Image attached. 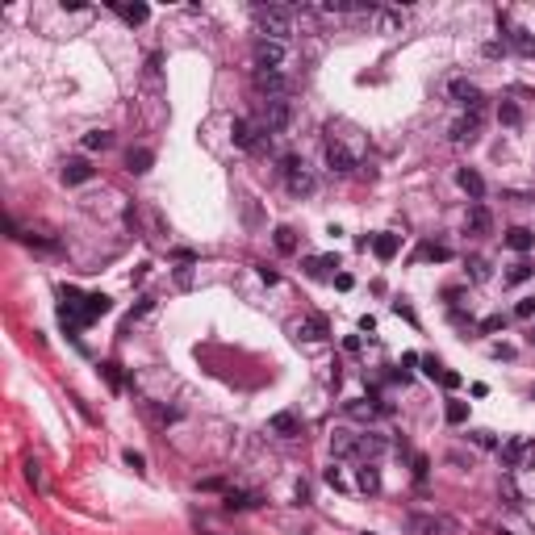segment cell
I'll return each mask as SVG.
<instances>
[{
    "label": "cell",
    "mask_w": 535,
    "mask_h": 535,
    "mask_svg": "<svg viewBox=\"0 0 535 535\" xmlns=\"http://www.w3.org/2000/svg\"><path fill=\"white\" fill-rule=\"evenodd\" d=\"M251 21H255L259 38H272V42H285V38L293 34V13L281 9V5H259V9L251 13Z\"/></svg>",
    "instance_id": "1"
},
{
    "label": "cell",
    "mask_w": 535,
    "mask_h": 535,
    "mask_svg": "<svg viewBox=\"0 0 535 535\" xmlns=\"http://www.w3.org/2000/svg\"><path fill=\"white\" fill-rule=\"evenodd\" d=\"M289 122H293V100L285 96V100H259V109H255V126H259V134H281V130H289Z\"/></svg>",
    "instance_id": "2"
},
{
    "label": "cell",
    "mask_w": 535,
    "mask_h": 535,
    "mask_svg": "<svg viewBox=\"0 0 535 535\" xmlns=\"http://www.w3.org/2000/svg\"><path fill=\"white\" fill-rule=\"evenodd\" d=\"M327 168L335 176H351L360 168V146H347L343 134H335L331 126H327Z\"/></svg>",
    "instance_id": "3"
},
{
    "label": "cell",
    "mask_w": 535,
    "mask_h": 535,
    "mask_svg": "<svg viewBox=\"0 0 535 535\" xmlns=\"http://www.w3.org/2000/svg\"><path fill=\"white\" fill-rule=\"evenodd\" d=\"M251 63H255V72H281L289 63V46L272 42V38H255L251 42Z\"/></svg>",
    "instance_id": "4"
},
{
    "label": "cell",
    "mask_w": 535,
    "mask_h": 535,
    "mask_svg": "<svg viewBox=\"0 0 535 535\" xmlns=\"http://www.w3.org/2000/svg\"><path fill=\"white\" fill-rule=\"evenodd\" d=\"M281 172H285V188L293 193V197H309L314 188H318V180H314V172L301 164L297 155H285L281 159Z\"/></svg>",
    "instance_id": "5"
},
{
    "label": "cell",
    "mask_w": 535,
    "mask_h": 535,
    "mask_svg": "<svg viewBox=\"0 0 535 535\" xmlns=\"http://www.w3.org/2000/svg\"><path fill=\"white\" fill-rule=\"evenodd\" d=\"M251 88L259 92V100H285L293 84H289L285 72H255V76H251Z\"/></svg>",
    "instance_id": "6"
},
{
    "label": "cell",
    "mask_w": 535,
    "mask_h": 535,
    "mask_svg": "<svg viewBox=\"0 0 535 535\" xmlns=\"http://www.w3.org/2000/svg\"><path fill=\"white\" fill-rule=\"evenodd\" d=\"M406 531L410 535H456V518H448V514H410Z\"/></svg>",
    "instance_id": "7"
},
{
    "label": "cell",
    "mask_w": 535,
    "mask_h": 535,
    "mask_svg": "<svg viewBox=\"0 0 535 535\" xmlns=\"http://www.w3.org/2000/svg\"><path fill=\"white\" fill-rule=\"evenodd\" d=\"M230 138H234L239 151H263L268 142H272L268 134H259V126L247 122V118H234V122H230Z\"/></svg>",
    "instance_id": "8"
},
{
    "label": "cell",
    "mask_w": 535,
    "mask_h": 535,
    "mask_svg": "<svg viewBox=\"0 0 535 535\" xmlns=\"http://www.w3.org/2000/svg\"><path fill=\"white\" fill-rule=\"evenodd\" d=\"M293 335H297V339H305V343H323V339L331 335V323H327V314H305L301 323L293 327Z\"/></svg>",
    "instance_id": "9"
},
{
    "label": "cell",
    "mask_w": 535,
    "mask_h": 535,
    "mask_svg": "<svg viewBox=\"0 0 535 535\" xmlns=\"http://www.w3.org/2000/svg\"><path fill=\"white\" fill-rule=\"evenodd\" d=\"M268 431H272L276 439H297V435H301V414H297V410L272 414V418H268Z\"/></svg>",
    "instance_id": "10"
},
{
    "label": "cell",
    "mask_w": 535,
    "mask_h": 535,
    "mask_svg": "<svg viewBox=\"0 0 535 535\" xmlns=\"http://www.w3.org/2000/svg\"><path fill=\"white\" fill-rule=\"evenodd\" d=\"M527 452H531V439H527V435H514V439L498 444V460H502V468H518Z\"/></svg>",
    "instance_id": "11"
},
{
    "label": "cell",
    "mask_w": 535,
    "mask_h": 535,
    "mask_svg": "<svg viewBox=\"0 0 535 535\" xmlns=\"http://www.w3.org/2000/svg\"><path fill=\"white\" fill-rule=\"evenodd\" d=\"M464 226H468V234H490V226H494V213H490V205H485V201H472V205H468V218H464Z\"/></svg>",
    "instance_id": "12"
},
{
    "label": "cell",
    "mask_w": 535,
    "mask_h": 535,
    "mask_svg": "<svg viewBox=\"0 0 535 535\" xmlns=\"http://www.w3.org/2000/svg\"><path fill=\"white\" fill-rule=\"evenodd\" d=\"M59 176H63V184H88V180L96 176V168L88 164V159H67Z\"/></svg>",
    "instance_id": "13"
},
{
    "label": "cell",
    "mask_w": 535,
    "mask_h": 535,
    "mask_svg": "<svg viewBox=\"0 0 535 535\" xmlns=\"http://www.w3.org/2000/svg\"><path fill=\"white\" fill-rule=\"evenodd\" d=\"M368 21H372V30H377V34H402V25H406V17H402L397 9H377Z\"/></svg>",
    "instance_id": "14"
},
{
    "label": "cell",
    "mask_w": 535,
    "mask_h": 535,
    "mask_svg": "<svg viewBox=\"0 0 535 535\" xmlns=\"http://www.w3.org/2000/svg\"><path fill=\"white\" fill-rule=\"evenodd\" d=\"M448 96H452V100H460V105H468V109H472V105H481V88H477L472 80H464V76L448 84Z\"/></svg>",
    "instance_id": "15"
},
{
    "label": "cell",
    "mask_w": 535,
    "mask_h": 535,
    "mask_svg": "<svg viewBox=\"0 0 535 535\" xmlns=\"http://www.w3.org/2000/svg\"><path fill=\"white\" fill-rule=\"evenodd\" d=\"M456 184H460L472 201H481V197H485V176H481L477 168H460V172H456Z\"/></svg>",
    "instance_id": "16"
},
{
    "label": "cell",
    "mask_w": 535,
    "mask_h": 535,
    "mask_svg": "<svg viewBox=\"0 0 535 535\" xmlns=\"http://www.w3.org/2000/svg\"><path fill=\"white\" fill-rule=\"evenodd\" d=\"M506 42L518 50L523 59H535V34H531V30H523V25H510V30H506Z\"/></svg>",
    "instance_id": "17"
},
{
    "label": "cell",
    "mask_w": 535,
    "mask_h": 535,
    "mask_svg": "<svg viewBox=\"0 0 535 535\" xmlns=\"http://www.w3.org/2000/svg\"><path fill=\"white\" fill-rule=\"evenodd\" d=\"M335 268H339V255H314V259H305V272H309L314 281L335 276Z\"/></svg>",
    "instance_id": "18"
},
{
    "label": "cell",
    "mask_w": 535,
    "mask_h": 535,
    "mask_svg": "<svg viewBox=\"0 0 535 535\" xmlns=\"http://www.w3.org/2000/svg\"><path fill=\"white\" fill-rule=\"evenodd\" d=\"M151 164H155V155H151L146 146H130V151H126V172L146 176V172H151Z\"/></svg>",
    "instance_id": "19"
},
{
    "label": "cell",
    "mask_w": 535,
    "mask_h": 535,
    "mask_svg": "<svg viewBox=\"0 0 535 535\" xmlns=\"http://www.w3.org/2000/svg\"><path fill=\"white\" fill-rule=\"evenodd\" d=\"M372 251H377V259H393L397 251H402V239L397 234H389V230H381V234H372Z\"/></svg>",
    "instance_id": "20"
},
{
    "label": "cell",
    "mask_w": 535,
    "mask_h": 535,
    "mask_svg": "<svg viewBox=\"0 0 535 535\" xmlns=\"http://www.w3.org/2000/svg\"><path fill=\"white\" fill-rule=\"evenodd\" d=\"M230 514H239V510H255L259 506V494H247V490H226V502H222Z\"/></svg>",
    "instance_id": "21"
},
{
    "label": "cell",
    "mask_w": 535,
    "mask_h": 535,
    "mask_svg": "<svg viewBox=\"0 0 535 535\" xmlns=\"http://www.w3.org/2000/svg\"><path fill=\"white\" fill-rule=\"evenodd\" d=\"M113 13H118L126 25H142V21L151 17V9H146V5H126V0H113Z\"/></svg>",
    "instance_id": "22"
},
{
    "label": "cell",
    "mask_w": 535,
    "mask_h": 535,
    "mask_svg": "<svg viewBox=\"0 0 535 535\" xmlns=\"http://www.w3.org/2000/svg\"><path fill=\"white\" fill-rule=\"evenodd\" d=\"M109 309H113V301L105 297V293H88V301H84V327L92 323V318H105Z\"/></svg>",
    "instance_id": "23"
},
{
    "label": "cell",
    "mask_w": 535,
    "mask_h": 535,
    "mask_svg": "<svg viewBox=\"0 0 535 535\" xmlns=\"http://www.w3.org/2000/svg\"><path fill=\"white\" fill-rule=\"evenodd\" d=\"M506 247H510V251H531V247H535V234H531L527 226H510V230H506Z\"/></svg>",
    "instance_id": "24"
},
{
    "label": "cell",
    "mask_w": 535,
    "mask_h": 535,
    "mask_svg": "<svg viewBox=\"0 0 535 535\" xmlns=\"http://www.w3.org/2000/svg\"><path fill=\"white\" fill-rule=\"evenodd\" d=\"M381 452H385V435H377V431H364V435H360L356 456H381Z\"/></svg>",
    "instance_id": "25"
},
{
    "label": "cell",
    "mask_w": 535,
    "mask_h": 535,
    "mask_svg": "<svg viewBox=\"0 0 535 535\" xmlns=\"http://www.w3.org/2000/svg\"><path fill=\"white\" fill-rule=\"evenodd\" d=\"M272 243H276L281 255H293V251H297V230H293V226H276V230H272Z\"/></svg>",
    "instance_id": "26"
},
{
    "label": "cell",
    "mask_w": 535,
    "mask_h": 535,
    "mask_svg": "<svg viewBox=\"0 0 535 535\" xmlns=\"http://www.w3.org/2000/svg\"><path fill=\"white\" fill-rule=\"evenodd\" d=\"M331 448H335V456H356V448H360V435H351V431H335Z\"/></svg>",
    "instance_id": "27"
},
{
    "label": "cell",
    "mask_w": 535,
    "mask_h": 535,
    "mask_svg": "<svg viewBox=\"0 0 535 535\" xmlns=\"http://www.w3.org/2000/svg\"><path fill=\"white\" fill-rule=\"evenodd\" d=\"M356 485H360L364 494H377V490H381V472L372 468V464H364V468H360V477H356Z\"/></svg>",
    "instance_id": "28"
},
{
    "label": "cell",
    "mask_w": 535,
    "mask_h": 535,
    "mask_svg": "<svg viewBox=\"0 0 535 535\" xmlns=\"http://www.w3.org/2000/svg\"><path fill=\"white\" fill-rule=\"evenodd\" d=\"M113 146V134L109 130H88L84 134V151H109Z\"/></svg>",
    "instance_id": "29"
},
{
    "label": "cell",
    "mask_w": 535,
    "mask_h": 535,
    "mask_svg": "<svg viewBox=\"0 0 535 535\" xmlns=\"http://www.w3.org/2000/svg\"><path fill=\"white\" fill-rule=\"evenodd\" d=\"M418 259H435V263H448V259H452V247H444V243H422V247H418Z\"/></svg>",
    "instance_id": "30"
},
{
    "label": "cell",
    "mask_w": 535,
    "mask_h": 535,
    "mask_svg": "<svg viewBox=\"0 0 535 535\" xmlns=\"http://www.w3.org/2000/svg\"><path fill=\"white\" fill-rule=\"evenodd\" d=\"M444 418H448L452 426H460V422H468V402H456V397H452V402L444 406Z\"/></svg>",
    "instance_id": "31"
},
{
    "label": "cell",
    "mask_w": 535,
    "mask_h": 535,
    "mask_svg": "<svg viewBox=\"0 0 535 535\" xmlns=\"http://www.w3.org/2000/svg\"><path fill=\"white\" fill-rule=\"evenodd\" d=\"M498 122H502V126H518V122H523V109H518L514 100H502V105H498Z\"/></svg>",
    "instance_id": "32"
},
{
    "label": "cell",
    "mask_w": 535,
    "mask_h": 535,
    "mask_svg": "<svg viewBox=\"0 0 535 535\" xmlns=\"http://www.w3.org/2000/svg\"><path fill=\"white\" fill-rule=\"evenodd\" d=\"M531 272H535L531 263H514L510 272H506V285H523V281H531Z\"/></svg>",
    "instance_id": "33"
},
{
    "label": "cell",
    "mask_w": 535,
    "mask_h": 535,
    "mask_svg": "<svg viewBox=\"0 0 535 535\" xmlns=\"http://www.w3.org/2000/svg\"><path fill=\"white\" fill-rule=\"evenodd\" d=\"M468 439H472L477 448H485V452H494V448H498V439H494V431H468Z\"/></svg>",
    "instance_id": "34"
},
{
    "label": "cell",
    "mask_w": 535,
    "mask_h": 535,
    "mask_svg": "<svg viewBox=\"0 0 535 535\" xmlns=\"http://www.w3.org/2000/svg\"><path fill=\"white\" fill-rule=\"evenodd\" d=\"M418 364H422V372H426V377H444V364H439L435 356H422Z\"/></svg>",
    "instance_id": "35"
},
{
    "label": "cell",
    "mask_w": 535,
    "mask_h": 535,
    "mask_svg": "<svg viewBox=\"0 0 535 535\" xmlns=\"http://www.w3.org/2000/svg\"><path fill=\"white\" fill-rule=\"evenodd\" d=\"M100 372H105V381H109L113 389H122L126 381H122V372H118V364H100Z\"/></svg>",
    "instance_id": "36"
},
{
    "label": "cell",
    "mask_w": 535,
    "mask_h": 535,
    "mask_svg": "<svg viewBox=\"0 0 535 535\" xmlns=\"http://www.w3.org/2000/svg\"><path fill=\"white\" fill-rule=\"evenodd\" d=\"M481 331H490V335H494V331H506V314H490L485 323H481Z\"/></svg>",
    "instance_id": "37"
},
{
    "label": "cell",
    "mask_w": 535,
    "mask_h": 535,
    "mask_svg": "<svg viewBox=\"0 0 535 535\" xmlns=\"http://www.w3.org/2000/svg\"><path fill=\"white\" fill-rule=\"evenodd\" d=\"M25 481H30L34 490L42 485V468H38V460H25Z\"/></svg>",
    "instance_id": "38"
},
{
    "label": "cell",
    "mask_w": 535,
    "mask_h": 535,
    "mask_svg": "<svg viewBox=\"0 0 535 535\" xmlns=\"http://www.w3.org/2000/svg\"><path fill=\"white\" fill-rule=\"evenodd\" d=\"M155 309V297H138V305L130 309V323H134V318H142V314H151Z\"/></svg>",
    "instance_id": "39"
},
{
    "label": "cell",
    "mask_w": 535,
    "mask_h": 535,
    "mask_svg": "<svg viewBox=\"0 0 535 535\" xmlns=\"http://www.w3.org/2000/svg\"><path fill=\"white\" fill-rule=\"evenodd\" d=\"M126 464H130L134 472H146V460H142V452H134V448H126Z\"/></svg>",
    "instance_id": "40"
},
{
    "label": "cell",
    "mask_w": 535,
    "mask_h": 535,
    "mask_svg": "<svg viewBox=\"0 0 535 535\" xmlns=\"http://www.w3.org/2000/svg\"><path fill=\"white\" fill-rule=\"evenodd\" d=\"M468 272H472V281H485L490 268H485V259H468Z\"/></svg>",
    "instance_id": "41"
},
{
    "label": "cell",
    "mask_w": 535,
    "mask_h": 535,
    "mask_svg": "<svg viewBox=\"0 0 535 535\" xmlns=\"http://www.w3.org/2000/svg\"><path fill=\"white\" fill-rule=\"evenodd\" d=\"M514 314H518V318H531V314H535V297H523V301L514 305Z\"/></svg>",
    "instance_id": "42"
},
{
    "label": "cell",
    "mask_w": 535,
    "mask_h": 535,
    "mask_svg": "<svg viewBox=\"0 0 535 535\" xmlns=\"http://www.w3.org/2000/svg\"><path fill=\"white\" fill-rule=\"evenodd\" d=\"M259 281H263V285H276L281 276H276V268H268V263H259Z\"/></svg>",
    "instance_id": "43"
},
{
    "label": "cell",
    "mask_w": 535,
    "mask_h": 535,
    "mask_svg": "<svg viewBox=\"0 0 535 535\" xmlns=\"http://www.w3.org/2000/svg\"><path fill=\"white\" fill-rule=\"evenodd\" d=\"M197 490H226V481H222V477H205Z\"/></svg>",
    "instance_id": "44"
},
{
    "label": "cell",
    "mask_w": 535,
    "mask_h": 535,
    "mask_svg": "<svg viewBox=\"0 0 535 535\" xmlns=\"http://www.w3.org/2000/svg\"><path fill=\"white\" fill-rule=\"evenodd\" d=\"M393 314H397V318H406V323H414V309H410L406 301H393Z\"/></svg>",
    "instance_id": "45"
},
{
    "label": "cell",
    "mask_w": 535,
    "mask_h": 535,
    "mask_svg": "<svg viewBox=\"0 0 535 535\" xmlns=\"http://www.w3.org/2000/svg\"><path fill=\"white\" fill-rule=\"evenodd\" d=\"M439 381H444V389H456V385H460V372H448V368H444Z\"/></svg>",
    "instance_id": "46"
},
{
    "label": "cell",
    "mask_w": 535,
    "mask_h": 535,
    "mask_svg": "<svg viewBox=\"0 0 535 535\" xmlns=\"http://www.w3.org/2000/svg\"><path fill=\"white\" fill-rule=\"evenodd\" d=\"M327 485H335V490H343V477H339V468H335V464L327 468Z\"/></svg>",
    "instance_id": "47"
},
{
    "label": "cell",
    "mask_w": 535,
    "mask_h": 535,
    "mask_svg": "<svg viewBox=\"0 0 535 535\" xmlns=\"http://www.w3.org/2000/svg\"><path fill=\"white\" fill-rule=\"evenodd\" d=\"M426 468H431V464H426V456H414V477H418V481L426 477Z\"/></svg>",
    "instance_id": "48"
},
{
    "label": "cell",
    "mask_w": 535,
    "mask_h": 535,
    "mask_svg": "<svg viewBox=\"0 0 535 535\" xmlns=\"http://www.w3.org/2000/svg\"><path fill=\"white\" fill-rule=\"evenodd\" d=\"M297 502H301V506L309 502V485H305V481H297Z\"/></svg>",
    "instance_id": "49"
},
{
    "label": "cell",
    "mask_w": 535,
    "mask_h": 535,
    "mask_svg": "<svg viewBox=\"0 0 535 535\" xmlns=\"http://www.w3.org/2000/svg\"><path fill=\"white\" fill-rule=\"evenodd\" d=\"M335 289H343V293H347V289H351V276H347V272H339V276H335Z\"/></svg>",
    "instance_id": "50"
},
{
    "label": "cell",
    "mask_w": 535,
    "mask_h": 535,
    "mask_svg": "<svg viewBox=\"0 0 535 535\" xmlns=\"http://www.w3.org/2000/svg\"><path fill=\"white\" fill-rule=\"evenodd\" d=\"M498 535H510V531H498Z\"/></svg>",
    "instance_id": "51"
},
{
    "label": "cell",
    "mask_w": 535,
    "mask_h": 535,
    "mask_svg": "<svg viewBox=\"0 0 535 535\" xmlns=\"http://www.w3.org/2000/svg\"><path fill=\"white\" fill-rule=\"evenodd\" d=\"M531 343H535V335H531Z\"/></svg>",
    "instance_id": "52"
},
{
    "label": "cell",
    "mask_w": 535,
    "mask_h": 535,
    "mask_svg": "<svg viewBox=\"0 0 535 535\" xmlns=\"http://www.w3.org/2000/svg\"><path fill=\"white\" fill-rule=\"evenodd\" d=\"M531 393H535V389H531Z\"/></svg>",
    "instance_id": "53"
}]
</instances>
